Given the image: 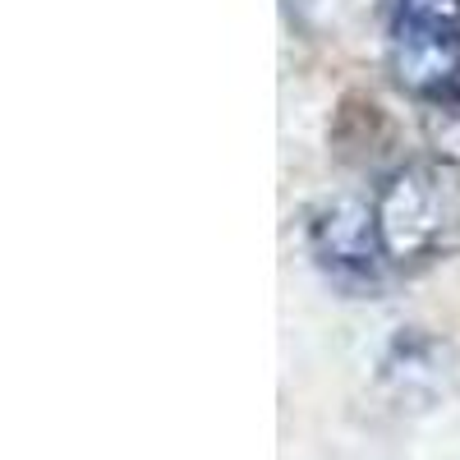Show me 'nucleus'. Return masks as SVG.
Segmentation results:
<instances>
[{
    "mask_svg": "<svg viewBox=\"0 0 460 460\" xmlns=\"http://www.w3.org/2000/svg\"><path fill=\"white\" fill-rule=\"evenodd\" d=\"M387 262H429L460 249V166H405L373 199Z\"/></svg>",
    "mask_w": 460,
    "mask_h": 460,
    "instance_id": "f257e3e1",
    "label": "nucleus"
},
{
    "mask_svg": "<svg viewBox=\"0 0 460 460\" xmlns=\"http://www.w3.org/2000/svg\"><path fill=\"white\" fill-rule=\"evenodd\" d=\"M392 74L405 93L442 97L460 88V0H392Z\"/></svg>",
    "mask_w": 460,
    "mask_h": 460,
    "instance_id": "f03ea898",
    "label": "nucleus"
},
{
    "mask_svg": "<svg viewBox=\"0 0 460 460\" xmlns=\"http://www.w3.org/2000/svg\"><path fill=\"white\" fill-rule=\"evenodd\" d=\"M314 249L327 267L336 272H355V277H368L373 262L382 253L377 244V221H373V208H364L359 199H336L318 212L314 221Z\"/></svg>",
    "mask_w": 460,
    "mask_h": 460,
    "instance_id": "7ed1b4c3",
    "label": "nucleus"
},
{
    "mask_svg": "<svg viewBox=\"0 0 460 460\" xmlns=\"http://www.w3.org/2000/svg\"><path fill=\"white\" fill-rule=\"evenodd\" d=\"M429 138L442 152V162L460 166V88L429 97Z\"/></svg>",
    "mask_w": 460,
    "mask_h": 460,
    "instance_id": "20e7f679",
    "label": "nucleus"
}]
</instances>
